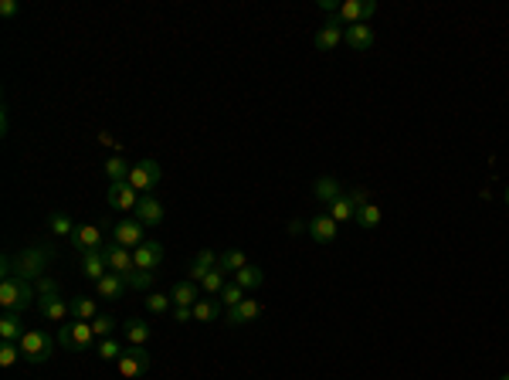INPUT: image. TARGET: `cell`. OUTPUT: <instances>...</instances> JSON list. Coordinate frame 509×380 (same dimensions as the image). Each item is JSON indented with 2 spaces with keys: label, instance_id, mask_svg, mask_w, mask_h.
Here are the masks:
<instances>
[{
  "label": "cell",
  "instance_id": "6da1fadb",
  "mask_svg": "<svg viewBox=\"0 0 509 380\" xmlns=\"http://www.w3.org/2000/svg\"><path fill=\"white\" fill-rule=\"evenodd\" d=\"M55 258V248H20L18 255H4V279H24V282H38L48 275V262Z\"/></svg>",
  "mask_w": 509,
  "mask_h": 380
},
{
  "label": "cell",
  "instance_id": "7a4b0ae2",
  "mask_svg": "<svg viewBox=\"0 0 509 380\" xmlns=\"http://www.w3.org/2000/svg\"><path fill=\"white\" fill-rule=\"evenodd\" d=\"M38 303V285L24 279H4L0 282V305L4 312H24L27 305Z\"/></svg>",
  "mask_w": 509,
  "mask_h": 380
},
{
  "label": "cell",
  "instance_id": "3957f363",
  "mask_svg": "<svg viewBox=\"0 0 509 380\" xmlns=\"http://www.w3.org/2000/svg\"><path fill=\"white\" fill-rule=\"evenodd\" d=\"M20 353H24L27 363H44L55 357V340L44 329H27L24 340H20Z\"/></svg>",
  "mask_w": 509,
  "mask_h": 380
},
{
  "label": "cell",
  "instance_id": "277c9868",
  "mask_svg": "<svg viewBox=\"0 0 509 380\" xmlns=\"http://www.w3.org/2000/svg\"><path fill=\"white\" fill-rule=\"evenodd\" d=\"M92 340H96V329L85 319H72V323L61 326V333H58V343L65 350H89Z\"/></svg>",
  "mask_w": 509,
  "mask_h": 380
},
{
  "label": "cell",
  "instance_id": "5b68a950",
  "mask_svg": "<svg viewBox=\"0 0 509 380\" xmlns=\"http://www.w3.org/2000/svg\"><path fill=\"white\" fill-rule=\"evenodd\" d=\"M116 367H119V374H122L126 380L143 377V374L150 370V350H146V346H126L122 357L116 360Z\"/></svg>",
  "mask_w": 509,
  "mask_h": 380
},
{
  "label": "cell",
  "instance_id": "8992f818",
  "mask_svg": "<svg viewBox=\"0 0 509 380\" xmlns=\"http://www.w3.org/2000/svg\"><path fill=\"white\" fill-rule=\"evenodd\" d=\"M139 197H143V194H139L129 180H122V184H109V190H105L109 208H112V210H126V214H129V210H136Z\"/></svg>",
  "mask_w": 509,
  "mask_h": 380
},
{
  "label": "cell",
  "instance_id": "52a82bcc",
  "mask_svg": "<svg viewBox=\"0 0 509 380\" xmlns=\"http://www.w3.org/2000/svg\"><path fill=\"white\" fill-rule=\"evenodd\" d=\"M160 177H163V170H160L157 160H139V163H133L129 184H133L139 194H150V190L160 184Z\"/></svg>",
  "mask_w": 509,
  "mask_h": 380
},
{
  "label": "cell",
  "instance_id": "ba28073f",
  "mask_svg": "<svg viewBox=\"0 0 509 380\" xmlns=\"http://www.w3.org/2000/svg\"><path fill=\"white\" fill-rule=\"evenodd\" d=\"M343 34H347V24L336 18H330L319 31H316V38H313V44L319 48V51H333V48H340V41H343Z\"/></svg>",
  "mask_w": 509,
  "mask_h": 380
},
{
  "label": "cell",
  "instance_id": "9c48e42d",
  "mask_svg": "<svg viewBox=\"0 0 509 380\" xmlns=\"http://www.w3.org/2000/svg\"><path fill=\"white\" fill-rule=\"evenodd\" d=\"M112 241L122 248H129V251H136L146 238H143V224H139L136 217H126V221H119L116 228H112Z\"/></svg>",
  "mask_w": 509,
  "mask_h": 380
},
{
  "label": "cell",
  "instance_id": "30bf717a",
  "mask_svg": "<svg viewBox=\"0 0 509 380\" xmlns=\"http://www.w3.org/2000/svg\"><path fill=\"white\" fill-rule=\"evenodd\" d=\"M133 262H136L139 272H146V275H153L163 262V245L160 241H143V245L133 251Z\"/></svg>",
  "mask_w": 509,
  "mask_h": 380
},
{
  "label": "cell",
  "instance_id": "8fae6325",
  "mask_svg": "<svg viewBox=\"0 0 509 380\" xmlns=\"http://www.w3.org/2000/svg\"><path fill=\"white\" fill-rule=\"evenodd\" d=\"M133 217H136L143 228H157L160 221H163V204H160L153 194H143V197H139V204H136V210H133Z\"/></svg>",
  "mask_w": 509,
  "mask_h": 380
},
{
  "label": "cell",
  "instance_id": "7c38bea8",
  "mask_svg": "<svg viewBox=\"0 0 509 380\" xmlns=\"http://www.w3.org/2000/svg\"><path fill=\"white\" fill-rule=\"evenodd\" d=\"M72 245L79 248V255H92V251H102L105 241H102V231L96 224H79L72 234Z\"/></svg>",
  "mask_w": 509,
  "mask_h": 380
},
{
  "label": "cell",
  "instance_id": "4fadbf2b",
  "mask_svg": "<svg viewBox=\"0 0 509 380\" xmlns=\"http://www.w3.org/2000/svg\"><path fill=\"white\" fill-rule=\"evenodd\" d=\"M38 309L48 323H65L72 316V309H68V303L61 296H38Z\"/></svg>",
  "mask_w": 509,
  "mask_h": 380
},
{
  "label": "cell",
  "instance_id": "5bb4252c",
  "mask_svg": "<svg viewBox=\"0 0 509 380\" xmlns=\"http://www.w3.org/2000/svg\"><path fill=\"white\" fill-rule=\"evenodd\" d=\"M343 194H347V190H343V184H340L336 177H319V180L313 184V197L319 201V204H326V208L336 204Z\"/></svg>",
  "mask_w": 509,
  "mask_h": 380
},
{
  "label": "cell",
  "instance_id": "9a60e30c",
  "mask_svg": "<svg viewBox=\"0 0 509 380\" xmlns=\"http://www.w3.org/2000/svg\"><path fill=\"white\" fill-rule=\"evenodd\" d=\"M262 316V303L258 299H245L228 309V326H245V323H254Z\"/></svg>",
  "mask_w": 509,
  "mask_h": 380
},
{
  "label": "cell",
  "instance_id": "2e32d148",
  "mask_svg": "<svg viewBox=\"0 0 509 380\" xmlns=\"http://www.w3.org/2000/svg\"><path fill=\"white\" fill-rule=\"evenodd\" d=\"M343 41L350 44L353 51H371L373 48V27L371 24H363V20H360V24H350L347 34H343Z\"/></svg>",
  "mask_w": 509,
  "mask_h": 380
},
{
  "label": "cell",
  "instance_id": "e0dca14e",
  "mask_svg": "<svg viewBox=\"0 0 509 380\" xmlns=\"http://www.w3.org/2000/svg\"><path fill=\"white\" fill-rule=\"evenodd\" d=\"M122 336H126V346H146L150 336H153V326L146 319H129L122 326Z\"/></svg>",
  "mask_w": 509,
  "mask_h": 380
},
{
  "label": "cell",
  "instance_id": "ac0fdd59",
  "mask_svg": "<svg viewBox=\"0 0 509 380\" xmlns=\"http://www.w3.org/2000/svg\"><path fill=\"white\" fill-rule=\"evenodd\" d=\"M96 289H98V296H102V299H122L129 285H126V279H122V275L109 272V275H102V279L96 282Z\"/></svg>",
  "mask_w": 509,
  "mask_h": 380
},
{
  "label": "cell",
  "instance_id": "d6986e66",
  "mask_svg": "<svg viewBox=\"0 0 509 380\" xmlns=\"http://www.w3.org/2000/svg\"><path fill=\"white\" fill-rule=\"evenodd\" d=\"M27 329H20V312H4L0 316V340L4 343H20Z\"/></svg>",
  "mask_w": 509,
  "mask_h": 380
},
{
  "label": "cell",
  "instance_id": "ffe728a7",
  "mask_svg": "<svg viewBox=\"0 0 509 380\" xmlns=\"http://www.w3.org/2000/svg\"><path fill=\"white\" fill-rule=\"evenodd\" d=\"M309 234H313L316 241H333L336 238V221L330 214H316L309 217Z\"/></svg>",
  "mask_w": 509,
  "mask_h": 380
},
{
  "label": "cell",
  "instance_id": "44dd1931",
  "mask_svg": "<svg viewBox=\"0 0 509 380\" xmlns=\"http://www.w3.org/2000/svg\"><path fill=\"white\" fill-rule=\"evenodd\" d=\"M170 299H174V305H194L197 299H200V285L183 279V282H176L174 289H170Z\"/></svg>",
  "mask_w": 509,
  "mask_h": 380
},
{
  "label": "cell",
  "instance_id": "7402d4cb",
  "mask_svg": "<svg viewBox=\"0 0 509 380\" xmlns=\"http://www.w3.org/2000/svg\"><path fill=\"white\" fill-rule=\"evenodd\" d=\"M217 316H221V303L214 296H200L194 303V323H214Z\"/></svg>",
  "mask_w": 509,
  "mask_h": 380
},
{
  "label": "cell",
  "instance_id": "603a6c76",
  "mask_svg": "<svg viewBox=\"0 0 509 380\" xmlns=\"http://www.w3.org/2000/svg\"><path fill=\"white\" fill-rule=\"evenodd\" d=\"M82 272H85V279H92V282H98L102 275H109V265H105V255H102V251H92V255H82Z\"/></svg>",
  "mask_w": 509,
  "mask_h": 380
},
{
  "label": "cell",
  "instance_id": "cb8c5ba5",
  "mask_svg": "<svg viewBox=\"0 0 509 380\" xmlns=\"http://www.w3.org/2000/svg\"><path fill=\"white\" fill-rule=\"evenodd\" d=\"M235 282L245 289V292H254V289H262V282H265V272L258 265H245L241 272H235Z\"/></svg>",
  "mask_w": 509,
  "mask_h": 380
},
{
  "label": "cell",
  "instance_id": "d4e9b609",
  "mask_svg": "<svg viewBox=\"0 0 509 380\" xmlns=\"http://www.w3.org/2000/svg\"><path fill=\"white\" fill-rule=\"evenodd\" d=\"M68 309H72V319H85V323H92V319L98 316L96 299H89V296H79V299H72V303H68Z\"/></svg>",
  "mask_w": 509,
  "mask_h": 380
},
{
  "label": "cell",
  "instance_id": "484cf974",
  "mask_svg": "<svg viewBox=\"0 0 509 380\" xmlns=\"http://www.w3.org/2000/svg\"><path fill=\"white\" fill-rule=\"evenodd\" d=\"M105 177H109V184H122V180H129V173H133V167L122 160V156H109L105 160Z\"/></svg>",
  "mask_w": 509,
  "mask_h": 380
},
{
  "label": "cell",
  "instance_id": "4316f807",
  "mask_svg": "<svg viewBox=\"0 0 509 380\" xmlns=\"http://www.w3.org/2000/svg\"><path fill=\"white\" fill-rule=\"evenodd\" d=\"M224 285H228V272H224V268H211V272L204 275V282H200V292H204V296H214V299H217Z\"/></svg>",
  "mask_w": 509,
  "mask_h": 380
},
{
  "label": "cell",
  "instance_id": "83f0119b",
  "mask_svg": "<svg viewBox=\"0 0 509 380\" xmlns=\"http://www.w3.org/2000/svg\"><path fill=\"white\" fill-rule=\"evenodd\" d=\"M245 265H252V262H248V255H245L241 248H228V251L221 255V265H217V268H224V272H241Z\"/></svg>",
  "mask_w": 509,
  "mask_h": 380
},
{
  "label": "cell",
  "instance_id": "f1b7e54d",
  "mask_svg": "<svg viewBox=\"0 0 509 380\" xmlns=\"http://www.w3.org/2000/svg\"><path fill=\"white\" fill-rule=\"evenodd\" d=\"M48 228L55 231L58 238H72V234H75V224H72V217H68V214H61V210L48 214Z\"/></svg>",
  "mask_w": 509,
  "mask_h": 380
},
{
  "label": "cell",
  "instance_id": "f546056e",
  "mask_svg": "<svg viewBox=\"0 0 509 380\" xmlns=\"http://www.w3.org/2000/svg\"><path fill=\"white\" fill-rule=\"evenodd\" d=\"M330 217H333V221H356V208L347 201V194H343L336 204H330Z\"/></svg>",
  "mask_w": 509,
  "mask_h": 380
},
{
  "label": "cell",
  "instance_id": "4dcf8cb0",
  "mask_svg": "<svg viewBox=\"0 0 509 380\" xmlns=\"http://www.w3.org/2000/svg\"><path fill=\"white\" fill-rule=\"evenodd\" d=\"M217 303H221V305H228V309H231V305H238V303H245V289H241L238 282H228L224 289H221Z\"/></svg>",
  "mask_w": 509,
  "mask_h": 380
},
{
  "label": "cell",
  "instance_id": "1f68e13d",
  "mask_svg": "<svg viewBox=\"0 0 509 380\" xmlns=\"http://www.w3.org/2000/svg\"><path fill=\"white\" fill-rule=\"evenodd\" d=\"M122 350H126V346H122L119 340H112V336L96 343V353L102 357V360H119V357H122Z\"/></svg>",
  "mask_w": 509,
  "mask_h": 380
},
{
  "label": "cell",
  "instance_id": "d6a6232c",
  "mask_svg": "<svg viewBox=\"0 0 509 380\" xmlns=\"http://www.w3.org/2000/svg\"><path fill=\"white\" fill-rule=\"evenodd\" d=\"M116 316H109V312H105V316H96V319H92V329H96V336L98 340H109V336H112V333H116Z\"/></svg>",
  "mask_w": 509,
  "mask_h": 380
},
{
  "label": "cell",
  "instance_id": "836d02e7",
  "mask_svg": "<svg viewBox=\"0 0 509 380\" xmlns=\"http://www.w3.org/2000/svg\"><path fill=\"white\" fill-rule=\"evenodd\" d=\"M356 224H360V228H377V224H380V208H377V204L360 208L356 210Z\"/></svg>",
  "mask_w": 509,
  "mask_h": 380
},
{
  "label": "cell",
  "instance_id": "e575fe53",
  "mask_svg": "<svg viewBox=\"0 0 509 380\" xmlns=\"http://www.w3.org/2000/svg\"><path fill=\"white\" fill-rule=\"evenodd\" d=\"M18 360H24L20 343H0V367H14Z\"/></svg>",
  "mask_w": 509,
  "mask_h": 380
},
{
  "label": "cell",
  "instance_id": "d590c367",
  "mask_svg": "<svg viewBox=\"0 0 509 380\" xmlns=\"http://www.w3.org/2000/svg\"><path fill=\"white\" fill-rule=\"evenodd\" d=\"M170 305H174V299H170V296H163V292H150V296H146V309H150V312H167V309H170Z\"/></svg>",
  "mask_w": 509,
  "mask_h": 380
},
{
  "label": "cell",
  "instance_id": "8d00e7d4",
  "mask_svg": "<svg viewBox=\"0 0 509 380\" xmlns=\"http://www.w3.org/2000/svg\"><path fill=\"white\" fill-rule=\"evenodd\" d=\"M347 201H350V204H353L356 210H360V208H367V204H371V197H367V190H363V187L347 190Z\"/></svg>",
  "mask_w": 509,
  "mask_h": 380
},
{
  "label": "cell",
  "instance_id": "74e56055",
  "mask_svg": "<svg viewBox=\"0 0 509 380\" xmlns=\"http://www.w3.org/2000/svg\"><path fill=\"white\" fill-rule=\"evenodd\" d=\"M194 262H197V265H204V268H217V265H221V255H214L211 248H204V251H197Z\"/></svg>",
  "mask_w": 509,
  "mask_h": 380
},
{
  "label": "cell",
  "instance_id": "f35d334b",
  "mask_svg": "<svg viewBox=\"0 0 509 380\" xmlns=\"http://www.w3.org/2000/svg\"><path fill=\"white\" fill-rule=\"evenodd\" d=\"M38 296H61L58 292V282H55V279H51V275H44V279H38Z\"/></svg>",
  "mask_w": 509,
  "mask_h": 380
},
{
  "label": "cell",
  "instance_id": "ab89813d",
  "mask_svg": "<svg viewBox=\"0 0 509 380\" xmlns=\"http://www.w3.org/2000/svg\"><path fill=\"white\" fill-rule=\"evenodd\" d=\"M174 319L176 323H191L194 319V305H174Z\"/></svg>",
  "mask_w": 509,
  "mask_h": 380
},
{
  "label": "cell",
  "instance_id": "60d3db41",
  "mask_svg": "<svg viewBox=\"0 0 509 380\" xmlns=\"http://www.w3.org/2000/svg\"><path fill=\"white\" fill-rule=\"evenodd\" d=\"M18 11H20L18 0H0V14H4V18H14Z\"/></svg>",
  "mask_w": 509,
  "mask_h": 380
},
{
  "label": "cell",
  "instance_id": "b9f144b4",
  "mask_svg": "<svg viewBox=\"0 0 509 380\" xmlns=\"http://www.w3.org/2000/svg\"><path fill=\"white\" fill-rule=\"evenodd\" d=\"M207 272H211V268H204V265H197V262H194V265H191V282L200 285V282H204V275H207Z\"/></svg>",
  "mask_w": 509,
  "mask_h": 380
},
{
  "label": "cell",
  "instance_id": "7bdbcfd3",
  "mask_svg": "<svg viewBox=\"0 0 509 380\" xmlns=\"http://www.w3.org/2000/svg\"><path fill=\"white\" fill-rule=\"evenodd\" d=\"M309 231V221H289V234H302Z\"/></svg>",
  "mask_w": 509,
  "mask_h": 380
},
{
  "label": "cell",
  "instance_id": "ee69618b",
  "mask_svg": "<svg viewBox=\"0 0 509 380\" xmlns=\"http://www.w3.org/2000/svg\"><path fill=\"white\" fill-rule=\"evenodd\" d=\"M503 201H506V204H509V187H506V194H503Z\"/></svg>",
  "mask_w": 509,
  "mask_h": 380
},
{
  "label": "cell",
  "instance_id": "f6af8a7d",
  "mask_svg": "<svg viewBox=\"0 0 509 380\" xmlns=\"http://www.w3.org/2000/svg\"><path fill=\"white\" fill-rule=\"evenodd\" d=\"M499 380H509V374H503V377H499Z\"/></svg>",
  "mask_w": 509,
  "mask_h": 380
}]
</instances>
